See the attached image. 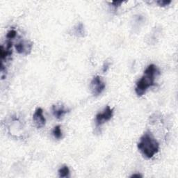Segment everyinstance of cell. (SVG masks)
<instances>
[{"mask_svg":"<svg viewBox=\"0 0 178 178\" xmlns=\"http://www.w3.org/2000/svg\"><path fill=\"white\" fill-rule=\"evenodd\" d=\"M33 43L28 40H22L15 44V49L18 54L28 55L32 49Z\"/></svg>","mask_w":178,"mask_h":178,"instance_id":"cell-5","label":"cell"},{"mask_svg":"<svg viewBox=\"0 0 178 178\" xmlns=\"http://www.w3.org/2000/svg\"><path fill=\"white\" fill-rule=\"evenodd\" d=\"M106 87V83L103 81L102 78L100 76H95L92 79L90 88L92 93L95 96H98L101 94Z\"/></svg>","mask_w":178,"mask_h":178,"instance_id":"cell-3","label":"cell"},{"mask_svg":"<svg viewBox=\"0 0 178 178\" xmlns=\"http://www.w3.org/2000/svg\"><path fill=\"white\" fill-rule=\"evenodd\" d=\"M113 116V109L109 106H107L104 108L103 112L98 113L95 116V125L97 127H99L104 122L110 121Z\"/></svg>","mask_w":178,"mask_h":178,"instance_id":"cell-4","label":"cell"},{"mask_svg":"<svg viewBox=\"0 0 178 178\" xmlns=\"http://www.w3.org/2000/svg\"><path fill=\"white\" fill-rule=\"evenodd\" d=\"M157 3L160 6H166L171 4V0H159V1H157Z\"/></svg>","mask_w":178,"mask_h":178,"instance_id":"cell-12","label":"cell"},{"mask_svg":"<svg viewBox=\"0 0 178 178\" xmlns=\"http://www.w3.org/2000/svg\"><path fill=\"white\" fill-rule=\"evenodd\" d=\"M53 115L57 119H61L68 112V110L64 108L62 105H53L52 107Z\"/></svg>","mask_w":178,"mask_h":178,"instance_id":"cell-7","label":"cell"},{"mask_svg":"<svg viewBox=\"0 0 178 178\" xmlns=\"http://www.w3.org/2000/svg\"><path fill=\"white\" fill-rule=\"evenodd\" d=\"M52 134L54 135V138L57 139H61L62 138L63 133L62 131H61L60 125H57V126L54 127V128L52 130Z\"/></svg>","mask_w":178,"mask_h":178,"instance_id":"cell-10","label":"cell"},{"mask_svg":"<svg viewBox=\"0 0 178 178\" xmlns=\"http://www.w3.org/2000/svg\"><path fill=\"white\" fill-rule=\"evenodd\" d=\"M138 149L144 157L151 159L159 150V144L150 131L143 134L137 145Z\"/></svg>","mask_w":178,"mask_h":178,"instance_id":"cell-2","label":"cell"},{"mask_svg":"<svg viewBox=\"0 0 178 178\" xmlns=\"http://www.w3.org/2000/svg\"><path fill=\"white\" fill-rule=\"evenodd\" d=\"M74 35H76L78 37H83V36H84L85 30L82 23L78 24L77 26L74 28Z\"/></svg>","mask_w":178,"mask_h":178,"instance_id":"cell-8","label":"cell"},{"mask_svg":"<svg viewBox=\"0 0 178 178\" xmlns=\"http://www.w3.org/2000/svg\"><path fill=\"white\" fill-rule=\"evenodd\" d=\"M58 175L60 177H70V170L67 166H63L58 170Z\"/></svg>","mask_w":178,"mask_h":178,"instance_id":"cell-9","label":"cell"},{"mask_svg":"<svg viewBox=\"0 0 178 178\" xmlns=\"http://www.w3.org/2000/svg\"><path fill=\"white\" fill-rule=\"evenodd\" d=\"M16 34H17V32H16L15 30L11 29V30L9 31V32H8L7 33V34H6L7 40H12V39L15 38V36H16Z\"/></svg>","mask_w":178,"mask_h":178,"instance_id":"cell-11","label":"cell"},{"mask_svg":"<svg viewBox=\"0 0 178 178\" xmlns=\"http://www.w3.org/2000/svg\"><path fill=\"white\" fill-rule=\"evenodd\" d=\"M122 4V2H118V1H114L111 2V4H112L113 6L115 8H117L118 6H120Z\"/></svg>","mask_w":178,"mask_h":178,"instance_id":"cell-13","label":"cell"},{"mask_svg":"<svg viewBox=\"0 0 178 178\" xmlns=\"http://www.w3.org/2000/svg\"><path fill=\"white\" fill-rule=\"evenodd\" d=\"M33 121L37 128L43 127L46 123V120L43 116V111L41 108H37L33 115Z\"/></svg>","mask_w":178,"mask_h":178,"instance_id":"cell-6","label":"cell"},{"mask_svg":"<svg viewBox=\"0 0 178 178\" xmlns=\"http://www.w3.org/2000/svg\"><path fill=\"white\" fill-rule=\"evenodd\" d=\"M160 74L159 70L154 64H150L144 71L143 75L136 83L135 92L138 96H142L147 89L155 85V80Z\"/></svg>","mask_w":178,"mask_h":178,"instance_id":"cell-1","label":"cell"},{"mask_svg":"<svg viewBox=\"0 0 178 178\" xmlns=\"http://www.w3.org/2000/svg\"><path fill=\"white\" fill-rule=\"evenodd\" d=\"M142 177L143 176L139 173H135V174H133L132 175H131V177Z\"/></svg>","mask_w":178,"mask_h":178,"instance_id":"cell-15","label":"cell"},{"mask_svg":"<svg viewBox=\"0 0 178 178\" xmlns=\"http://www.w3.org/2000/svg\"><path fill=\"white\" fill-rule=\"evenodd\" d=\"M109 65H110V63H108V62H107V63H104V66H103V72H107V70H108V68H109Z\"/></svg>","mask_w":178,"mask_h":178,"instance_id":"cell-14","label":"cell"}]
</instances>
